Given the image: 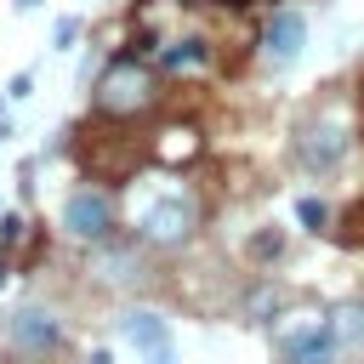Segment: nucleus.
<instances>
[{"label":"nucleus","mask_w":364,"mask_h":364,"mask_svg":"<svg viewBox=\"0 0 364 364\" xmlns=\"http://www.w3.org/2000/svg\"><path fill=\"white\" fill-rule=\"evenodd\" d=\"M97 284H108V290H136V284H148L142 256H136V250H108V256L97 262Z\"/></svg>","instance_id":"9d476101"},{"label":"nucleus","mask_w":364,"mask_h":364,"mask_svg":"<svg viewBox=\"0 0 364 364\" xmlns=\"http://www.w3.org/2000/svg\"><path fill=\"white\" fill-rule=\"evenodd\" d=\"M165 136H171V142H159V159H171V165L193 159V148H199V142H193V131H188V125H176V131H165Z\"/></svg>","instance_id":"f8f14e48"},{"label":"nucleus","mask_w":364,"mask_h":364,"mask_svg":"<svg viewBox=\"0 0 364 364\" xmlns=\"http://www.w3.org/2000/svg\"><path fill=\"white\" fill-rule=\"evenodd\" d=\"M6 97H11V102H28V97H34V74H28V68H17V74L6 80Z\"/></svg>","instance_id":"dca6fc26"},{"label":"nucleus","mask_w":364,"mask_h":364,"mask_svg":"<svg viewBox=\"0 0 364 364\" xmlns=\"http://www.w3.org/2000/svg\"><path fill=\"white\" fill-rule=\"evenodd\" d=\"M199 63H210L205 40H176L171 51H159V68H199Z\"/></svg>","instance_id":"9b49d317"},{"label":"nucleus","mask_w":364,"mask_h":364,"mask_svg":"<svg viewBox=\"0 0 364 364\" xmlns=\"http://www.w3.org/2000/svg\"><path fill=\"white\" fill-rule=\"evenodd\" d=\"M301 51H307V17L301 11H273L267 17V28H262V63L267 68H290V63H301Z\"/></svg>","instance_id":"6e6552de"},{"label":"nucleus","mask_w":364,"mask_h":364,"mask_svg":"<svg viewBox=\"0 0 364 364\" xmlns=\"http://www.w3.org/2000/svg\"><path fill=\"white\" fill-rule=\"evenodd\" d=\"M199 233V199L193 193H159L136 210V239L148 250H182Z\"/></svg>","instance_id":"7ed1b4c3"},{"label":"nucleus","mask_w":364,"mask_h":364,"mask_svg":"<svg viewBox=\"0 0 364 364\" xmlns=\"http://www.w3.org/2000/svg\"><path fill=\"white\" fill-rule=\"evenodd\" d=\"M330 330H336L341 358H358V364H364V301H341V307H330Z\"/></svg>","instance_id":"1a4fd4ad"},{"label":"nucleus","mask_w":364,"mask_h":364,"mask_svg":"<svg viewBox=\"0 0 364 364\" xmlns=\"http://www.w3.org/2000/svg\"><path fill=\"white\" fill-rule=\"evenodd\" d=\"M159 102V74L142 63V57H114L102 74H97V114L102 119H136V114H148Z\"/></svg>","instance_id":"f257e3e1"},{"label":"nucleus","mask_w":364,"mask_h":364,"mask_svg":"<svg viewBox=\"0 0 364 364\" xmlns=\"http://www.w3.org/2000/svg\"><path fill=\"white\" fill-rule=\"evenodd\" d=\"M17 228H28V222H23L17 210H6V216H0V250H11V245H17Z\"/></svg>","instance_id":"f3484780"},{"label":"nucleus","mask_w":364,"mask_h":364,"mask_svg":"<svg viewBox=\"0 0 364 364\" xmlns=\"http://www.w3.org/2000/svg\"><path fill=\"white\" fill-rule=\"evenodd\" d=\"M273 301H279V290H273V284H256V296L245 301V313H256V324H267V313H273Z\"/></svg>","instance_id":"2eb2a0df"},{"label":"nucleus","mask_w":364,"mask_h":364,"mask_svg":"<svg viewBox=\"0 0 364 364\" xmlns=\"http://www.w3.org/2000/svg\"><path fill=\"white\" fill-rule=\"evenodd\" d=\"M57 222H63V239H74V245H85V250H102L108 239H114V228H119V205H114V193H102V188H74L68 199H63V210H57Z\"/></svg>","instance_id":"20e7f679"},{"label":"nucleus","mask_w":364,"mask_h":364,"mask_svg":"<svg viewBox=\"0 0 364 364\" xmlns=\"http://www.w3.org/2000/svg\"><path fill=\"white\" fill-rule=\"evenodd\" d=\"M347 154H353V125L341 119V108H318V114H307V119L290 131V159H296V171H307V176L341 171Z\"/></svg>","instance_id":"f03ea898"},{"label":"nucleus","mask_w":364,"mask_h":364,"mask_svg":"<svg viewBox=\"0 0 364 364\" xmlns=\"http://www.w3.org/2000/svg\"><path fill=\"white\" fill-rule=\"evenodd\" d=\"M74 40H80V17H57L51 23V51H68Z\"/></svg>","instance_id":"4468645a"},{"label":"nucleus","mask_w":364,"mask_h":364,"mask_svg":"<svg viewBox=\"0 0 364 364\" xmlns=\"http://www.w3.org/2000/svg\"><path fill=\"white\" fill-rule=\"evenodd\" d=\"M114 324H119V336L142 353V364H182V358H176V336H171V318H165V313H154V307H125Z\"/></svg>","instance_id":"0eeeda50"},{"label":"nucleus","mask_w":364,"mask_h":364,"mask_svg":"<svg viewBox=\"0 0 364 364\" xmlns=\"http://www.w3.org/2000/svg\"><path fill=\"white\" fill-rule=\"evenodd\" d=\"M296 222H301L307 233H324V222H330V210H324V199H313V193H301V199H296Z\"/></svg>","instance_id":"ddd939ff"},{"label":"nucleus","mask_w":364,"mask_h":364,"mask_svg":"<svg viewBox=\"0 0 364 364\" xmlns=\"http://www.w3.org/2000/svg\"><path fill=\"white\" fill-rule=\"evenodd\" d=\"M11 11H40V0H11Z\"/></svg>","instance_id":"a211bd4d"},{"label":"nucleus","mask_w":364,"mask_h":364,"mask_svg":"<svg viewBox=\"0 0 364 364\" xmlns=\"http://www.w3.org/2000/svg\"><path fill=\"white\" fill-rule=\"evenodd\" d=\"M279 364H341L330 313H279Z\"/></svg>","instance_id":"39448f33"},{"label":"nucleus","mask_w":364,"mask_h":364,"mask_svg":"<svg viewBox=\"0 0 364 364\" xmlns=\"http://www.w3.org/2000/svg\"><path fill=\"white\" fill-rule=\"evenodd\" d=\"M63 341H68V324L46 301H17L6 313V347L23 353V358H51Z\"/></svg>","instance_id":"423d86ee"}]
</instances>
